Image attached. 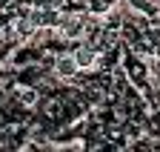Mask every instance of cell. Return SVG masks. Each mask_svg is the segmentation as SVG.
<instances>
[{
    "label": "cell",
    "mask_w": 160,
    "mask_h": 152,
    "mask_svg": "<svg viewBox=\"0 0 160 152\" xmlns=\"http://www.w3.org/2000/svg\"><path fill=\"white\" fill-rule=\"evenodd\" d=\"M69 52L74 55L80 72H89V69H97V66H100V49L94 46V40H89V37L72 40V43H69Z\"/></svg>",
    "instance_id": "obj_1"
},
{
    "label": "cell",
    "mask_w": 160,
    "mask_h": 152,
    "mask_svg": "<svg viewBox=\"0 0 160 152\" xmlns=\"http://www.w3.org/2000/svg\"><path fill=\"white\" fill-rule=\"evenodd\" d=\"M52 72H54L57 81H74L77 75H80V66H77V60H74V55L66 49V52H57V55H54Z\"/></svg>",
    "instance_id": "obj_2"
},
{
    "label": "cell",
    "mask_w": 160,
    "mask_h": 152,
    "mask_svg": "<svg viewBox=\"0 0 160 152\" xmlns=\"http://www.w3.org/2000/svg\"><path fill=\"white\" fill-rule=\"evenodd\" d=\"M14 101L20 106H37L40 103V89L34 83H20V86H14Z\"/></svg>",
    "instance_id": "obj_3"
},
{
    "label": "cell",
    "mask_w": 160,
    "mask_h": 152,
    "mask_svg": "<svg viewBox=\"0 0 160 152\" xmlns=\"http://www.w3.org/2000/svg\"><path fill=\"white\" fill-rule=\"evenodd\" d=\"M14 3H17V0H0V12H9V9H14Z\"/></svg>",
    "instance_id": "obj_4"
},
{
    "label": "cell",
    "mask_w": 160,
    "mask_h": 152,
    "mask_svg": "<svg viewBox=\"0 0 160 152\" xmlns=\"http://www.w3.org/2000/svg\"><path fill=\"white\" fill-rule=\"evenodd\" d=\"M152 37H154V40H157V43H160V23H157V26L152 29Z\"/></svg>",
    "instance_id": "obj_5"
}]
</instances>
